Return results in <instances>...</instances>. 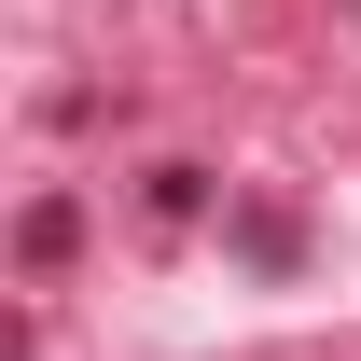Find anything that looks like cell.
Returning a JSON list of instances; mask_svg holds the SVG:
<instances>
[{
    "mask_svg": "<svg viewBox=\"0 0 361 361\" xmlns=\"http://www.w3.org/2000/svg\"><path fill=\"white\" fill-rule=\"evenodd\" d=\"M70 250H84V209H70V195H28V223H14V264H28V278H56Z\"/></svg>",
    "mask_w": 361,
    "mask_h": 361,
    "instance_id": "obj_1",
    "label": "cell"
}]
</instances>
